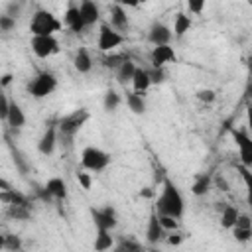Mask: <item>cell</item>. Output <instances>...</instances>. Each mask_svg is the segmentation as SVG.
Returning a JSON list of instances; mask_svg holds the SVG:
<instances>
[{
    "instance_id": "1",
    "label": "cell",
    "mask_w": 252,
    "mask_h": 252,
    "mask_svg": "<svg viewBox=\"0 0 252 252\" xmlns=\"http://www.w3.org/2000/svg\"><path fill=\"white\" fill-rule=\"evenodd\" d=\"M156 207H158V215H171L175 219L183 215V197L171 179H163V189Z\"/></svg>"
},
{
    "instance_id": "2",
    "label": "cell",
    "mask_w": 252,
    "mask_h": 252,
    "mask_svg": "<svg viewBox=\"0 0 252 252\" xmlns=\"http://www.w3.org/2000/svg\"><path fill=\"white\" fill-rule=\"evenodd\" d=\"M61 30V22L47 10H37L32 16L30 22V32L32 35H53L55 32Z\"/></svg>"
},
{
    "instance_id": "3",
    "label": "cell",
    "mask_w": 252,
    "mask_h": 252,
    "mask_svg": "<svg viewBox=\"0 0 252 252\" xmlns=\"http://www.w3.org/2000/svg\"><path fill=\"white\" fill-rule=\"evenodd\" d=\"M89 110L87 108H77V110H73L71 114H67V116H63L61 120H59V132H61V136H67V138H71V136H75L83 126H85V122L89 120Z\"/></svg>"
},
{
    "instance_id": "4",
    "label": "cell",
    "mask_w": 252,
    "mask_h": 252,
    "mask_svg": "<svg viewBox=\"0 0 252 252\" xmlns=\"http://www.w3.org/2000/svg\"><path fill=\"white\" fill-rule=\"evenodd\" d=\"M81 163L85 169L89 171H100L110 163V156L106 152H102L100 148L94 146H87L81 154Z\"/></svg>"
},
{
    "instance_id": "5",
    "label": "cell",
    "mask_w": 252,
    "mask_h": 252,
    "mask_svg": "<svg viewBox=\"0 0 252 252\" xmlns=\"http://www.w3.org/2000/svg\"><path fill=\"white\" fill-rule=\"evenodd\" d=\"M55 87H57L55 75L43 71V73H39V75L28 85V91H30V94L35 96V98H45L47 94H51V93L55 91Z\"/></svg>"
},
{
    "instance_id": "6",
    "label": "cell",
    "mask_w": 252,
    "mask_h": 252,
    "mask_svg": "<svg viewBox=\"0 0 252 252\" xmlns=\"http://www.w3.org/2000/svg\"><path fill=\"white\" fill-rule=\"evenodd\" d=\"M32 51L37 57L45 59L59 51V41L53 35H32Z\"/></svg>"
},
{
    "instance_id": "7",
    "label": "cell",
    "mask_w": 252,
    "mask_h": 252,
    "mask_svg": "<svg viewBox=\"0 0 252 252\" xmlns=\"http://www.w3.org/2000/svg\"><path fill=\"white\" fill-rule=\"evenodd\" d=\"M122 41H124V37H122L120 32H116V30L110 28L108 24H102V26H100V32H98V49H100V51L108 53V51H112L114 47H118Z\"/></svg>"
},
{
    "instance_id": "8",
    "label": "cell",
    "mask_w": 252,
    "mask_h": 252,
    "mask_svg": "<svg viewBox=\"0 0 252 252\" xmlns=\"http://www.w3.org/2000/svg\"><path fill=\"white\" fill-rule=\"evenodd\" d=\"M232 136H234V140L240 148V163L250 167L252 165V140L242 130H232Z\"/></svg>"
},
{
    "instance_id": "9",
    "label": "cell",
    "mask_w": 252,
    "mask_h": 252,
    "mask_svg": "<svg viewBox=\"0 0 252 252\" xmlns=\"http://www.w3.org/2000/svg\"><path fill=\"white\" fill-rule=\"evenodd\" d=\"M150 59H152V65H154V67H163L165 63L175 61V51H173V47H171L169 43L154 45Z\"/></svg>"
},
{
    "instance_id": "10",
    "label": "cell",
    "mask_w": 252,
    "mask_h": 252,
    "mask_svg": "<svg viewBox=\"0 0 252 252\" xmlns=\"http://www.w3.org/2000/svg\"><path fill=\"white\" fill-rule=\"evenodd\" d=\"M77 8H79V16H81L85 28L87 26H93L94 22H98L100 12H98V6L94 4V0H83Z\"/></svg>"
},
{
    "instance_id": "11",
    "label": "cell",
    "mask_w": 252,
    "mask_h": 252,
    "mask_svg": "<svg viewBox=\"0 0 252 252\" xmlns=\"http://www.w3.org/2000/svg\"><path fill=\"white\" fill-rule=\"evenodd\" d=\"M93 219H94V224L96 228H106V230H112L116 226V217H114V211L110 207H104V209H93Z\"/></svg>"
},
{
    "instance_id": "12",
    "label": "cell",
    "mask_w": 252,
    "mask_h": 252,
    "mask_svg": "<svg viewBox=\"0 0 252 252\" xmlns=\"http://www.w3.org/2000/svg\"><path fill=\"white\" fill-rule=\"evenodd\" d=\"M55 146H57V128H55V126H49V128L43 132V136L39 138L37 150H39V154H43V156H51L53 150H55Z\"/></svg>"
},
{
    "instance_id": "13",
    "label": "cell",
    "mask_w": 252,
    "mask_h": 252,
    "mask_svg": "<svg viewBox=\"0 0 252 252\" xmlns=\"http://www.w3.org/2000/svg\"><path fill=\"white\" fill-rule=\"evenodd\" d=\"M148 39L154 43V45H163V43H169L171 39V30L163 24H154L150 28V33H148Z\"/></svg>"
},
{
    "instance_id": "14",
    "label": "cell",
    "mask_w": 252,
    "mask_h": 252,
    "mask_svg": "<svg viewBox=\"0 0 252 252\" xmlns=\"http://www.w3.org/2000/svg\"><path fill=\"white\" fill-rule=\"evenodd\" d=\"M110 28H114L116 32H124L128 28V16L120 4H114L110 8Z\"/></svg>"
},
{
    "instance_id": "15",
    "label": "cell",
    "mask_w": 252,
    "mask_h": 252,
    "mask_svg": "<svg viewBox=\"0 0 252 252\" xmlns=\"http://www.w3.org/2000/svg\"><path fill=\"white\" fill-rule=\"evenodd\" d=\"M63 22H65V26H67L71 32H75V33L83 32V28H85V24H83V20H81V16H79V8H77V6H69V8H67V12H65V16H63Z\"/></svg>"
},
{
    "instance_id": "16",
    "label": "cell",
    "mask_w": 252,
    "mask_h": 252,
    "mask_svg": "<svg viewBox=\"0 0 252 252\" xmlns=\"http://www.w3.org/2000/svg\"><path fill=\"white\" fill-rule=\"evenodd\" d=\"M130 83H132V89H134V93H144V91H148V87L152 85V81H150V75H148V69L136 67V71H134V75H132Z\"/></svg>"
},
{
    "instance_id": "17",
    "label": "cell",
    "mask_w": 252,
    "mask_h": 252,
    "mask_svg": "<svg viewBox=\"0 0 252 252\" xmlns=\"http://www.w3.org/2000/svg\"><path fill=\"white\" fill-rule=\"evenodd\" d=\"M6 120H8L10 128H14V130H16V128H22V126L26 124V114H24V110L20 108V104H16V102H10Z\"/></svg>"
},
{
    "instance_id": "18",
    "label": "cell",
    "mask_w": 252,
    "mask_h": 252,
    "mask_svg": "<svg viewBox=\"0 0 252 252\" xmlns=\"http://www.w3.org/2000/svg\"><path fill=\"white\" fill-rule=\"evenodd\" d=\"M73 65L79 73H89L91 67H93V59L89 55V51L85 47H79L77 53H75V59H73Z\"/></svg>"
},
{
    "instance_id": "19",
    "label": "cell",
    "mask_w": 252,
    "mask_h": 252,
    "mask_svg": "<svg viewBox=\"0 0 252 252\" xmlns=\"http://www.w3.org/2000/svg\"><path fill=\"white\" fill-rule=\"evenodd\" d=\"M161 234H163V228H161V224H159V220H158V213H152L150 215V220H148V230H146V238H148V242H158L159 238H161Z\"/></svg>"
},
{
    "instance_id": "20",
    "label": "cell",
    "mask_w": 252,
    "mask_h": 252,
    "mask_svg": "<svg viewBox=\"0 0 252 252\" xmlns=\"http://www.w3.org/2000/svg\"><path fill=\"white\" fill-rule=\"evenodd\" d=\"M45 189H47V193H49L51 197H55V199H65V195H67V187H65V181H63L61 177H51V179L47 181Z\"/></svg>"
},
{
    "instance_id": "21",
    "label": "cell",
    "mask_w": 252,
    "mask_h": 252,
    "mask_svg": "<svg viewBox=\"0 0 252 252\" xmlns=\"http://www.w3.org/2000/svg\"><path fill=\"white\" fill-rule=\"evenodd\" d=\"M134 71H136V65H134L130 59H124V61L120 63V67L116 69V81H118L120 85H126V83L132 79Z\"/></svg>"
},
{
    "instance_id": "22",
    "label": "cell",
    "mask_w": 252,
    "mask_h": 252,
    "mask_svg": "<svg viewBox=\"0 0 252 252\" xmlns=\"http://www.w3.org/2000/svg\"><path fill=\"white\" fill-rule=\"evenodd\" d=\"M114 246V238L110 230L106 228H96V238H94V250H108Z\"/></svg>"
},
{
    "instance_id": "23",
    "label": "cell",
    "mask_w": 252,
    "mask_h": 252,
    "mask_svg": "<svg viewBox=\"0 0 252 252\" xmlns=\"http://www.w3.org/2000/svg\"><path fill=\"white\" fill-rule=\"evenodd\" d=\"M126 102H128V108L134 112V114H144L146 112V100L142 96V93H128L126 96Z\"/></svg>"
},
{
    "instance_id": "24",
    "label": "cell",
    "mask_w": 252,
    "mask_h": 252,
    "mask_svg": "<svg viewBox=\"0 0 252 252\" xmlns=\"http://www.w3.org/2000/svg\"><path fill=\"white\" fill-rule=\"evenodd\" d=\"M222 205H224V203H222ZM236 217H238V209L232 207V205H224V207H222V215H220V224H222V228H232Z\"/></svg>"
},
{
    "instance_id": "25",
    "label": "cell",
    "mask_w": 252,
    "mask_h": 252,
    "mask_svg": "<svg viewBox=\"0 0 252 252\" xmlns=\"http://www.w3.org/2000/svg\"><path fill=\"white\" fill-rule=\"evenodd\" d=\"M189 28H191V20H189V16H185V14H177V16H175V22H173V33H175L177 37H181V35H185V33L189 32Z\"/></svg>"
},
{
    "instance_id": "26",
    "label": "cell",
    "mask_w": 252,
    "mask_h": 252,
    "mask_svg": "<svg viewBox=\"0 0 252 252\" xmlns=\"http://www.w3.org/2000/svg\"><path fill=\"white\" fill-rule=\"evenodd\" d=\"M209 185H211V175H197V179L193 181V185H191V193L193 195H205L207 191H209Z\"/></svg>"
},
{
    "instance_id": "27",
    "label": "cell",
    "mask_w": 252,
    "mask_h": 252,
    "mask_svg": "<svg viewBox=\"0 0 252 252\" xmlns=\"http://www.w3.org/2000/svg\"><path fill=\"white\" fill-rule=\"evenodd\" d=\"M28 207L30 205H16V203H12V205H8V217H12L16 220H28L30 219V209Z\"/></svg>"
},
{
    "instance_id": "28",
    "label": "cell",
    "mask_w": 252,
    "mask_h": 252,
    "mask_svg": "<svg viewBox=\"0 0 252 252\" xmlns=\"http://www.w3.org/2000/svg\"><path fill=\"white\" fill-rule=\"evenodd\" d=\"M102 104H104V110H108V112L116 110V106L120 104V96H118V93H116V91H106Z\"/></svg>"
},
{
    "instance_id": "29",
    "label": "cell",
    "mask_w": 252,
    "mask_h": 252,
    "mask_svg": "<svg viewBox=\"0 0 252 252\" xmlns=\"http://www.w3.org/2000/svg\"><path fill=\"white\" fill-rule=\"evenodd\" d=\"M158 220L163 230H175L177 228V219L171 215H158Z\"/></svg>"
},
{
    "instance_id": "30",
    "label": "cell",
    "mask_w": 252,
    "mask_h": 252,
    "mask_svg": "<svg viewBox=\"0 0 252 252\" xmlns=\"http://www.w3.org/2000/svg\"><path fill=\"white\" fill-rule=\"evenodd\" d=\"M124 59H126L124 55H108V57H104L102 65H104V67H108V69H118V67H120V63H122Z\"/></svg>"
},
{
    "instance_id": "31",
    "label": "cell",
    "mask_w": 252,
    "mask_h": 252,
    "mask_svg": "<svg viewBox=\"0 0 252 252\" xmlns=\"http://www.w3.org/2000/svg\"><path fill=\"white\" fill-rule=\"evenodd\" d=\"M232 234L236 240L240 242H248L250 236H252V228H238V226H232Z\"/></svg>"
},
{
    "instance_id": "32",
    "label": "cell",
    "mask_w": 252,
    "mask_h": 252,
    "mask_svg": "<svg viewBox=\"0 0 252 252\" xmlns=\"http://www.w3.org/2000/svg\"><path fill=\"white\" fill-rule=\"evenodd\" d=\"M20 246H22L20 236H14V234H6L4 236V248L6 250H18Z\"/></svg>"
},
{
    "instance_id": "33",
    "label": "cell",
    "mask_w": 252,
    "mask_h": 252,
    "mask_svg": "<svg viewBox=\"0 0 252 252\" xmlns=\"http://www.w3.org/2000/svg\"><path fill=\"white\" fill-rule=\"evenodd\" d=\"M12 156H14V163L18 165V169H20V173H28V163H26V159H24V156L18 152V150H12Z\"/></svg>"
},
{
    "instance_id": "34",
    "label": "cell",
    "mask_w": 252,
    "mask_h": 252,
    "mask_svg": "<svg viewBox=\"0 0 252 252\" xmlns=\"http://www.w3.org/2000/svg\"><path fill=\"white\" fill-rule=\"evenodd\" d=\"M14 26H16V18H12L8 14H2L0 16V30L2 32H10Z\"/></svg>"
},
{
    "instance_id": "35",
    "label": "cell",
    "mask_w": 252,
    "mask_h": 252,
    "mask_svg": "<svg viewBox=\"0 0 252 252\" xmlns=\"http://www.w3.org/2000/svg\"><path fill=\"white\" fill-rule=\"evenodd\" d=\"M148 75H150V81L152 83H161L165 79V73H163L161 67H154L152 71H148Z\"/></svg>"
},
{
    "instance_id": "36",
    "label": "cell",
    "mask_w": 252,
    "mask_h": 252,
    "mask_svg": "<svg viewBox=\"0 0 252 252\" xmlns=\"http://www.w3.org/2000/svg\"><path fill=\"white\" fill-rule=\"evenodd\" d=\"M197 98L203 100V102H213V100L217 98V94H215V91H211V89H201V91L197 93Z\"/></svg>"
},
{
    "instance_id": "37",
    "label": "cell",
    "mask_w": 252,
    "mask_h": 252,
    "mask_svg": "<svg viewBox=\"0 0 252 252\" xmlns=\"http://www.w3.org/2000/svg\"><path fill=\"white\" fill-rule=\"evenodd\" d=\"M234 226H238V228H252V220H250L248 215H240L238 213V217L234 220Z\"/></svg>"
},
{
    "instance_id": "38",
    "label": "cell",
    "mask_w": 252,
    "mask_h": 252,
    "mask_svg": "<svg viewBox=\"0 0 252 252\" xmlns=\"http://www.w3.org/2000/svg\"><path fill=\"white\" fill-rule=\"evenodd\" d=\"M8 106H10V100H8L6 94L0 91V120H6V116H8Z\"/></svg>"
},
{
    "instance_id": "39",
    "label": "cell",
    "mask_w": 252,
    "mask_h": 252,
    "mask_svg": "<svg viewBox=\"0 0 252 252\" xmlns=\"http://www.w3.org/2000/svg\"><path fill=\"white\" fill-rule=\"evenodd\" d=\"M187 6L193 14H201L205 10V0H187Z\"/></svg>"
},
{
    "instance_id": "40",
    "label": "cell",
    "mask_w": 252,
    "mask_h": 252,
    "mask_svg": "<svg viewBox=\"0 0 252 252\" xmlns=\"http://www.w3.org/2000/svg\"><path fill=\"white\" fill-rule=\"evenodd\" d=\"M77 179H79V183H81V187L83 189H91V175L89 173H77Z\"/></svg>"
},
{
    "instance_id": "41",
    "label": "cell",
    "mask_w": 252,
    "mask_h": 252,
    "mask_svg": "<svg viewBox=\"0 0 252 252\" xmlns=\"http://www.w3.org/2000/svg\"><path fill=\"white\" fill-rule=\"evenodd\" d=\"M118 250H140V244L130 242V240H122V242L118 244Z\"/></svg>"
},
{
    "instance_id": "42",
    "label": "cell",
    "mask_w": 252,
    "mask_h": 252,
    "mask_svg": "<svg viewBox=\"0 0 252 252\" xmlns=\"http://www.w3.org/2000/svg\"><path fill=\"white\" fill-rule=\"evenodd\" d=\"M215 183H217V187H219L220 191H228V183L224 181V177H217Z\"/></svg>"
},
{
    "instance_id": "43",
    "label": "cell",
    "mask_w": 252,
    "mask_h": 252,
    "mask_svg": "<svg viewBox=\"0 0 252 252\" xmlns=\"http://www.w3.org/2000/svg\"><path fill=\"white\" fill-rule=\"evenodd\" d=\"M12 79H14V77H12L10 73H6V75H4L2 79H0V87H8V85L12 83Z\"/></svg>"
},
{
    "instance_id": "44",
    "label": "cell",
    "mask_w": 252,
    "mask_h": 252,
    "mask_svg": "<svg viewBox=\"0 0 252 252\" xmlns=\"http://www.w3.org/2000/svg\"><path fill=\"white\" fill-rule=\"evenodd\" d=\"M144 2H148V0H120V4H126V6H140Z\"/></svg>"
},
{
    "instance_id": "45",
    "label": "cell",
    "mask_w": 252,
    "mask_h": 252,
    "mask_svg": "<svg viewBox=\"0 0 252 252\" xmlns=\"http://www.w3.org/2000/svg\"><path fill=\"white\" fill-rule=\"evenodd\" d=\"M238 169H240V173H242V177H244V181L248 183V179H250V173H248V167L240 163V165H238Z\"/></svg>"
},
{
    "instance_id": "46",
    "label": "cell",
    "mask_w": 252,
    "mask_h": 252,
    "mask_svg": "<svg viewBox=\"0 0 252 252\" xmlns=\"http://www.w3.org/2000/svg\"><path fill=\"white\" fill-rule=\"evenodd\" d=\"M167 242L173 244V246H177V244H181V236H179V234H171V236L167 238Z\"/></svg>"
},
{
    "instance_id": "47",
    "label": "cell",
    "mask_w": 252,
    "mask_h": 252,
    "mask_svg": "<svg viewBox=\"0 0 252 252\" xmlns=\"http://www.w3.org/2000/svg\"><path fill=\"white\" fill-rule=\"evenodd\" d=\"M6 189H12V185H10L6 179H2V177H0V191H6Z\"/></svg>"
},
{
    "instance_id": "48",
    "label": "cell",
    "mask_w": 252,
    "mask_h": 252,
    "mask_svg": "<svg viewBox=\"0 0 252 252\" xmlns=\"http://www.w3.org/2000/svg\"><path fill=\"white\" fill-rule=\"evenodd\" d=\"M0 248H4V236L0 234Z\"/></svg>"
}]
</instances>
